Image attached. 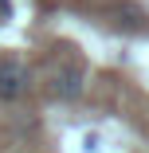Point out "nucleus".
I'll list each match as a JSON object with an SVG mask.
<instances>
[{"label":"nucleus","mask_w":149,"mask_h":153,"mask_svg":"<svg viewBox=\"0 0 149 153\" xmlns=\"http://www.w3.org/2000/svg\"><path fill=\"white\" fill-rule=\"evenodd\" d=\"M47 86H51L55 98H79L82 94V67L75 59H59L47 75Z\"/></svg>","instance_id":"nucleus-2"},{"label":"nucleus","mask_w":149,"mask_h":153,"mask_svg":"<svg viewBox=\"0 0 149 153\" xmlns=\"http://www.w3.org/2000/svg\"><path fill=\"white\" fill-rule=\"evenodd\" d=\"M32 67L24 63V59H0V102H24L27 94H32Z\"/></svg>","instance_id":"nucleus-1"}]
</instances>
